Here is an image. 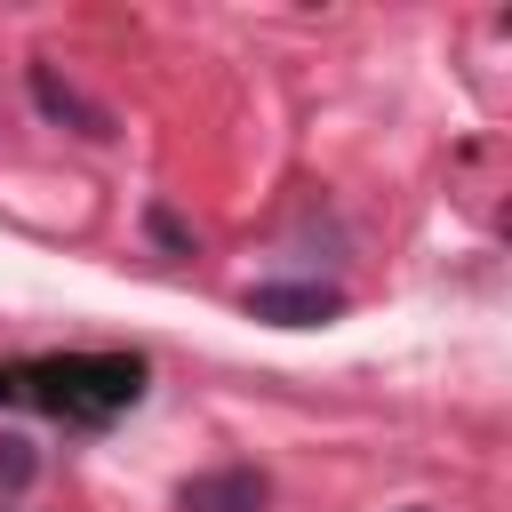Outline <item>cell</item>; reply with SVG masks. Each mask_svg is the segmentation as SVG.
I'll list each match as a JSON object with an SVG mask.
<instances>
[{
    "label": "cell",
    "mask_w": 512,
    "mask_h": 512,
    "mask_svg": "<svg viewBox=\"0 0 512 512\" xmlns=\"http://www.w3.org/2000/svg\"><path fill=\"white\" fill-rule=\"evenodd\" d=\"M0 400L64 416V424H112L120 408L144 400V360L136 352H48L0 368Z\"/></svg>",
    "instance_id": "6da1fadb"
},
{
    "label": "cell",
    "mask_w": 512,
    "mask_h": 512,
    "mask_svg": "<svg viewBox=\"0 0 512 512\" xmlns=\"http://www.w3.org/2000/svg\"><path fill=\"white\" fill-rule=\"evenodd\" d=\"M344 312V288L328 280H264L248 288V320H272V328H328Z\"/></svg>",
    "instance_id": "7a4b0ae2"
},
{
    "label": "cell",
    "mask_w": 512,
    "mask_h": 512,
    "mask_svg": "<svg viewBox=\"0 0 512 512\" xmlns=\"http://www.w3.org/2000/svg\"><path fill=\"white\" fill-rule=\"evenodd\" d=\"M264 504H272V480L256 464H216L176 488V512H264Z\"/></svg>",
    "instance_id": "3957f363"
},
{
    "label": "cell",
    "mask_w": 512,
    "mask_h": 512,
    "mask_svg": "<svg viewBox=\"0 0 512 512\" xmlns=\"http://www.w3.org/2000/svg\"><path fill=\"white\" fill-rule=\"evenodd\" d=\"M32 104H40L56 128H72V136H88V144H112V112H104V104H88L72 80H56V64H32Z\"/></svg>",
    "instance_id": "277c9868"
},
{
    "label": "cell",
    "mask_w": 512,
    "mask_h": 512,
    "mask_svg": "<svg viewBox=\"0 0 512 512\" xmlns=\"http://www.w3.org/2000/svg\"><path fill=\"white\" fill-rule=\"evenodd\" d=\"M32 472H40V456H32V440H16V432H8V440H0V496H16V488H24Z\"/></svg>",
    "instance_id": "5b68a950"
},
{
    "label": "cell",
    "mask_w": 512,
    "mask_h": 512,
    "mask_svg": "<svg viewBox=\"0 0 512 512\" xmlns=\"http://www.w3.org/2000/svg\"><path fill=\"white\" fill-rule=\"evenodd\" d=\"M144 224H152V232H160V240H168V248H176V256H192V224H184V216H176V208H152V216H144Z\"/></svg>",
    "instance_id": "8992f818"
},
{
    "label": "cell",
    "mask_w": 512,
    "mask_h": 512,
    "mask_svg": "<svg viewBox=\"0 0 512 512\" xmlns=\"http://www.w3.org/2000/svg\"><path fill=\"white\" fill-rule=\"evenodd\" d=\"M408 512H416V504H408Z\"/></svg>",
    "instance_id": "52a82bcc"
}]
</instances>
